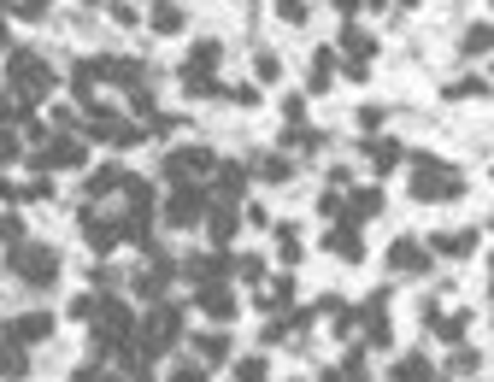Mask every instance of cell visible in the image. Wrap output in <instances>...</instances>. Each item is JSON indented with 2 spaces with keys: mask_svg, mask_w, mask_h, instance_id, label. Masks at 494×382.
<instances>
[{
  "mask_svg": "<svg viewBox=\"0 0 494 382\" xmlns=\"http://www.w3.org/2000/svg\"><path fill=\"white\" fill-rule=\"evenodd\" d=\"M0 353H6V341H0Z\"/></svg>",
  "mask_w": 494,
  "mask_h": 382,
  "instance_id": "94428289",
  "label": "cell"
},
{
  "mask_svg": "<svg viewBox=\"0 0 494 382\" xmlns=\"http://www.w3.org/2000/svg\"><path fill=\"white\" fill-rule=\"evenodd\" d=\"M242 224H253V230H271V212H265V206L253 201V206H247V212H242Z\"/></svg>",
  "mask_w": 494,
  "mask_h": 382,
  "instance_id": "db71d44e",
  "label": "cell"
},
{
  "mask_svg": "<svg viewBox=\"0 0 494 382\" xmlns=\"http://www.w3.org/2000/svg\"><path fill=\"white\" fill-rule=\"evenodd\" d=\"M183 24H189V12L177 0H147V30L153 35H183Z\"/></svg>",
  "mask_w": 494,
  "mask_h": 382,
  "instance_id": "4316f807",
  "label": "cell"
},
{
  "mask_svg": "<svg viewBox=\"0 0 494 382\" xmlns=\"http://www.w3.org/2000/svg\"><path fill=\"white\" fill-rule=\"evenodd\" d=\"M324 248L336 253L341 265H360V259H365V236H360V224H348V218H341V224H330Z\"/></svg>",
  "mask_w": 494,
  "mask_h": 382,
  "instance_id": "603a6c76",
  "label": "cell"
},
{
  "mask_svg": "<svg viewBox=\"0 0 494 382\" xmlns=\"http://www.w3.org/2000/svg\"><path fill=\"white\" fill-rule=\"evenodd\" d=\"M489 94V77H459V83H448V101H483Z\"/></svg>",
  "mask_w": 494,
  "mask_h": 382,
  "instance_id": "8d00e7d4",
  "label": "cell"
},
{
  "mask_svg": "<svg viewBox=\"0 0 494 382\" xmlns=\"http://www.w3.org/2000/svg\"><path fill=\"white\" fill-rule=\"evenodd\" d=\"M77 230L83 241H89V253H118V218H106L101 206H77Z\"/></svg>",
  "mask_w": 494,
  "mask_h": 382,
  "instance_id": "7c38bea8",
  "label": "cell"
},
{
  "mask_svg": "<svg viewBox=\"0 0 494 382\" xmlns=\"http://www.w3.org/2000/svg\"><path fill=\"white\" fill-rule=\"evenodd\" d=\"M336 377L341 382H370V353L365 348H348V359L336 365Z\"/></svg>",
  "mask_w": 494,
  "mask_h": 382,
  "instance_id": "836d02e7",
  "label": "cell"
},
{
  "mask_svg": "<svg viewBox=\"0 0 494 382\" xmlns=\"http://www.w3.org/2000/svg\"><path fill=\"white\" fill-rule=\"evenodd\" d=\"M206 241H212V248H224L230 253V241L242 236V206H206Z\"/></svg>",
  "mask_w": 494,
  "mask_h": 382,
  "instance_id": "44dd1931",
  "label": "cell"
},
{
  "mask_svg": "<svg viewBox=\"0 0 494 382\" xmlns=\"http://www.w3.org/2000/svg\"><path fill=\"white\" fill-rule=\"evenodd\" d=\"M318 218H324V224H341V189H324V194H318Z\"/></svg>",
  "mask_w": 494,
  "mask_h": 382,
  "instance_id": "f6af8a7d",
  "label": "cell"
},
{
  "mask_svg": "<svg viewBox=\"0 0 494 382\" xmlns=\"http://www.w3.org/2000/svg\"><path fill=\"white\" fill-rule=\"evenodd\" d=\"M189 336V318H183V306L177 300H153L147 306V318H135V365H147V371H153L159 359H165L171 348H177V341Z\"/></svg>",
  "mask_w": 494,
  "mask_h": 382,
  "instance_id": "6da1fadb",
  "label": "cell"
},
{
  "mask_svg": "<svg viewBox=\"0 0 494 382\" xmlns=\"http://www.w3.org/2000/svg\"><path fill=\"white\" fill-rule=\"evenodd\" d=\"M330 6H336L341 18H353V12H360V0H330Z\"/></svg>",
  "mask_w": 494,
  "mask_h": 382,
  "instance_id": "11a10c76",
  "label": "cell"
},
{
  "mask_svg": "<svg viewBox=\"0 0 494 382\" xmlns=\"http://www.w3.org/2000/svg\"><path fill=\"white\" fill-rule=\"evenodd\" d=\"M94 306H101V294H71V306H65V312H71V324H89V318H94Z\"/></svg>",
  "mask_w": 494,
  "mask_h": 382,
  "instance_id": "ee69618b",
  "label": "cell"
},
{
  "mask_svg": "<svg viewBox=\"0 0 494 382\" xmlns=\"http://www.w3.org/2000/svg\"><path fill=\"white\" fill-rule=\"evenodd\" d=\"M54 89H59V77L35 47H6V94L24 106V113H35Z\"/></svg>",
  "mask_w": 494,
  "mask_h": 382,
  "instance_id": "3957f363",
  "label": "cell"
},
{
  "mask_svg": "<svg viewBox=\"0 0 494 382\" xmlns=\"http://www.w3.org/2000/svg\"><path fill=\"white\" fill-rule=\"evenodd\" d=\"M277 147H282V153H301V159H318V153L330 147V130H318V124H289Z\"/></svg>",
  "mask_w": 494,
  "mask_h": 382,
  "instance_id": "7402d4cb",
  "label": "cell"
},
{
  "mask_svg": "<svg viewBox=\"0 0 494 382\" xmlns=\"http://www.w3.org/2000/svg\"><path fill=\"white\" fill-rule=\"evenodd\" d=\"M389 382H436V365H430L424 348H406V353H394Z\"/></svg>",
  "mask_w": 494,
  "mask_h": 382,
  "instance_id": "cb8c5ba5",
  "label": "cell"
},
{
  "mask_svg": "<svg viewBox=\"0 0 494 382\" xmlns=\"http://www.w3.org/2000/svg\"><path fill=\"white\" fill-rule=\"evenodd\" d=\"M106 18H113V24H124V30H130V24H142V12H135L130 0H106Z\"/></svg>",
  "mask_w": 494,
  "mask_h": 382,
  "instance_id": "c3c4849f",
  "label": "cell"
},
{
  "mask_svg": "<svg viewBox=\"0 0 494 382\" xmlns=\"http://www.w3.org/2000/svg\"><path fill=\"white\" fill-rule=\"evenodd\" d=\"M194 365H206V371H212V365H230V329L224 324H206V329H194Z\"/></svg>",
  "mask_w": 494,
  "mask_h": 382,
  "instance_id": "ac0fdd59",
  "label": "cell"
},
{
  "mask_svg": "<svg viewBox=\"0 0 494 382\" xmlns=\"http://www.w3.org/2000/svg\"><path fill=\"white\" fill-rule=\"evenodd\" d=\"M247 177H259V182H271V189H282V182L294 177V159L282 153V147H259L253 165H247Z\"/></svg>",
  "mask_w": 494,
  "mask_h": 382,
  "instance_id": "ffe728a7",
  "label": "cell"
},
{
  "mask_svg": "<svg viewBox=\"0 0 494 382\" xmlns=\"http://www.w3.org/2000/svg\"><path fill=\"white\" fill-rule=\"evenodd\" d=\"M253 77L259 83H282V59L271 54V47H259V54H253Z\"/></svg>",
  "mask_w": 494,
  "mask_h": 382,
  "instance_id": "ab89813d",
  "label": "cell"
},
{
  "mask_svg": "<svg viewBox=\"0 0 494 382\" xmlns=\"http://www.w3.org/2000/svg\"><path fill=\"white\" fill-rule=\"evenodd\" d=\"M230 277H242V282H265V259H259V253L230 259Z\"/></svg>",
  "mask_w": 494,
  "mask_h": 382,
  "instance_id": "74e56055",
  "label": "cell"
},
{
  "mask_svg": "<svg viewBox=\"0 0 494 382\" xmlns=\"http://www.w3.org/2000/svg\"><path fill=\"white\" fill-rule=\"evenodd\" d=\"M206 206H212V201H206L201 182H171V194L159 201V218H165L171 230H194L206 218Z\"/></svg>",
  "mask_w": 494,
  "mask_h": 382,
  "instance_id": "8992f818",
  "label": "cell"
},
{
  "mask_svg": "<svg viewBox=\"0 0 494 382\" xmlns=\"http://www.w3.org/2000/svg\"><path fill=\"white\" fill-rule=\"evenodd\" d=\"M277 18L301 30V24H312V6H306V0H277Z\"/></svg>",
  "mask_w": 494,
  "mask_h": 382,
  "instance_id": "7bdbcfd3",
  "label": "cell"
},
{
  "mask_svg": "<svg viewBox=\"0 0 494 382\" xmlns=\"http://www.w3.org/2000/svg\"><path fill=\"white\" fill-rule=\"evenodd\" d=\"M24 159H30L35 177H47V171H83V165H89V142H83L77 130H54L42 147H30Z\"/></svg>",
  "mask_w": 494,
  "mask_h": 382,
  "instance_id": "5b68a950",
  "label": "cell"
},
{
  "mask_svg": "<svg viewBox=\"0 0 494 382\" xmlns=\"http://www.w3.org/2000/svg\"><path fill=\"white\" fill-rule=\"evenodd\" d=\"M477 241H483V230H436V236H424L430 259H471Z\"/></svg>",
  "mask_w": 494,
  "mask_h": 382,
  "instance_id": "e0dca14e",
  "label": "cell"
},
{
  "mask_svg": "<svg viewBox=\"0 0 494 382\" xmlns=\"http://www.w3.org/2000/svg\"><path fill=\"white\" fill-rule=\"evenodd\" d=\"M18 118H24V106H18V101H12V94H6V89H0V130H12V124H18Z\"/></svg>",
  "mask_w": 494,
  "mask_h": 382,
  "instance_id": "816d5d0a",
  "label": "cell"
},
{
  "mask_svg": "<svg viewBox=\"0 0 494 382\" xmlns=\"http://www.w3.org/2000/svg\"><path fill=\"white\" fill-rule=\"evenodd\" d=\"M483 54H489V24H471L459 42V59H483Z\"/></svg>",
  "mask_w": 494,
  "mask_h": 382,
  "instance_id": "f35d334b",
  "label": "cell"
},
{
  "mask_svg": "<svg viewBox=\"0 0 494 382\" xmlns=\"http://www.w3.org/2000/svg\"><path fill=\"white\" fill-rule=\"evenodd\" d=\"M124 101H130V113H135V118H153V113H159V94L147 89V83H142V89H130Z\"/></svg>",
  "mask_w": 494,
  "mask_h": 382,
  "instance_id": "b9f144b4",
  "label": "cell"
},
{
  "mask_svg": "<svg viewBox=\"0 0 494 382\" xmlns=\"http://www.w3.org/2000/svg\"><path fill=\"white\" fill-rule=\"evenodd\" d=\"M65 83L77 89V101H94V83H101V77H94V59H77V65L65 71Z\"/></svg>",
  "mask_w": 494,
  "mask_h": 382,
  "instance_id": "1f68e13d",
  "label": "cell"
},
{
  "mask_svg": "<svg viewBox=\"0 0 494 382\" xmlns=\"http://www.w3.org/2000/svg\"><path fill=\"white\" fill-rule=\"evenodd\" d=\"M94 77H101V83H118V89L124 94H130V89H142V83H147V71H142V59H130V54H101V59H94Z\"/></svg>",
  "mask_w": 494,
  "mask_h": 382,
  "instance_id": "9a60e30c",
  "label": "cell"
},
{
  "mask_svg": "<svg viewBox=\"0 0 494 382\" xmlns=\"http://www.w3.org/2000/svg\"><path fill=\"white\" fill-rule=\"evenodd\" d=\"M318 382H341V377H336V371H318Z\"/></svg>",
  "mask_w": 494,
  "mask_h": 382,
  "instance_id": "680465c9",
  "label": "cell"
},
{
  "mask_svg": "<svg viewBox=\"0 0 494 382\" xmlns=\"http://www.w3.org/2000/svg\"><path fill=\"white\" fill-rule=\"evenodd\" d=\"M218 165V147L206 142H183V147H165V177L171 182H206Z\"/></svg>",
  "mask_w": 494,
  "mask_h": 382,
  "instance_id": "52a82bcc",
  "label": "cell"
},
{
  "mask_svg": "<svg viewBox=\"0 0 494 382\" xmlns=\"http://www.w3.org/2000/svg\"><path fill=\"white\" fill-rule=\"evenodd\" d=\"M224 101H236V106H259V89H253V83H236Z\"/></svg>",
  "mask_w": 494,
  "mask_h": 382,
  "instance_id": "f5cc1de1",
  "label": "cell"
},
{
  "mask_svg": "<svg viewBox=\"0 0 494 382\" xmlns=\"http://www.w3.org/2000/svg\"><path fill=\"white\" fill-rule=\"evenodd\" d=\"M24 159V142H18V130H0V165H18Z\"/></svg>",
  "mask_w": 494,
  "mask_h": 382,
  "instance_id": "bcb514c9",
  "label": "cell"
},
{
  "mask_svg": "<svg viewBox=\"0 0 494 382\" xmlns=\"http://www.w3.org/2000/svg\"><path fill=\"white\" fill-rule=\"evenodd\" d=\"M247 182H253V177H247V165H236V159H218L212 177H206L201 189H206V201H212V206H242L247 201Z\"/></svg>",
  "mask_w": 494,
  "mask_h": 382,
  "instance_id": "30bf717a",
  "label": "cell"
},
{
  "mask_svg": "<svg viewBox=\"0 0 494 382\" xmlns=\"http://www.w3.org/2000/svg\"><path fill=\"white\" fill-rule=\"evenodd\" d=\"M94 382H124V371H106V365H101V377H94Z\"/></svg>",
  "mask_w": 494,
  "mask_h": 382,
  "instance_id": "6f0895ef",
  "label": "cell"
},
{
  "mask_svg": "<svg viewBox=\"0 0 494 382\" xmlns=\"http://www.w3.org/2000/svg\"><path fill=\"white\" fill-rule=\"evenodd\" d=\"M89 6H101V0H89Z\"/></svg>",
  "mask_w": 494,
  "mask_h": 382,
  "instance_id": "91938a15",
  "label": "cell"
},
{
  "mask_svg": "<svg viewBox=\"0 0 494 382\" xmlns=\"http://www.w3.org/2000/svg\"><path fill=\"white\" fill-rule=\"evenodd\" d=\"M165 382H206V365L183 359V365H171V377H165Z\"/></svg>",
  "mask_w": 494,
  "mask_h": 382,
  "instance_id": "681fc988",
  "label": "cell"
},
{
  "mask_svg": "<svg viewBox=\"0 0 494 382\" xmlns=\"http://www.w3.org/2000/svg\"><path fill=\"white\" fill-rule=\"evenodd\" d=\"M477 371H483V353H477L471 341H459V348L448 353V371H441V377L453 382V377H477Z\"/></svg>",
  "mask_w": 494,
  "mask_h": 382,
  "instance_id": "4dcf8cb0",
  "label": "cell"
},
{
  "mask_svg": "<svg viewBox=\"0 0 494 382\" xmlns=\"http://www.w3.org/2000/svg\"><path fill=\"white\" fill-rule=\"evenodd\" d=\"M124 182V165H101V171H89V182H83V206H94V201H106Z\"/></svg>",
  "mask_w": 494,
  "mask_h": 382,
  "instance_id": "f1b7e54d",
  "label": "cell"
},
{
  "mask_svg": "<svg viewBox=\"0 0 494 382\" xmlns=\"http://www.w3.org/2000/svg\"><path fill=\"white\" fill-rule=\"evenodd\" d=\"M6 270L24 282L30 294H47L59 282V248L54 241H35V236H24V241H12L6 248Z\"/></svg>",
  "mask_w": 494,
  "mask_h": 382,
  "instance_id": "277c9868",
  "label": "cell"
},
{
  "mask_svg": "<svg viewBox=\"0 0 494 382\" xmlns=\"http://www.w3.org/2000/svg\"><path fill=\"white\" fill-rule=\"evenodd\" d=\"M382 106H360V118H353V124H360V135H382Z\"/></svg>",
  "mask_w": 494,
  "mask_h": 382,
  "instance_id": "7dc6e473",
  "label": "cell"
},
{
  "mask_svg": "<svg viewBox=\"0 0 494 382\" xmlns=\"http://www.w3.org/2000/svg\"><path fill=\"white\" fill-rule=\"evenodd\" d=\"M54 324H59V318L47 312V306H30V312L6 318V324H0V336H6L12 348H24V353H30V348H42V341L54 336Z\"/></svg>",
  "mask_w": 494,
  "mask_h": 382,
  "instance_id": "9c48e42d",
  "label": "cell"
},
{
  "mask_svg": "<svg viewBox=\"0 0 494 382\" xmlns=\"http://www.w3.org/2000/svg\"><path fill=\"white\" fill-rule=\"evenodd\" d=\"M430 329H436V341H448V348H459V341H465V329H471V312L436 318V324H430Z\"/></svg>",
  "mask_w": 494,
  "mask_h": 382,
  "instance_id": "d6a6232c",
  "label": "cell"
},
{
  "mask_svg": "<svg viewBox=\"0 0 494 382\" xmlns=\"http://www.w3.org/2000/svg\"><path fill=\"white\" fill-rule=\"evenodd\" d=\"M194 306H201L206 312V324H236V312H242V294L230 289V282H201V289H194Z\"/></svg>",
  "mask_w": 494,
  "mask_h": 382,
  "instance_id": "8fae6325",
  "label": "cell"
},
{
  "mask_svg": "<svg viewBox=\"0 0 494 382\" xmlns=\"http://www.w3.org/2000/svg\"><path fill=\"white\" fill-rule=\"evenodd\" d=\"M177 277H183V282H194V289H201V282H230V253H224V248H206V253L183 259Z\"/></svg>",
  "mask_w": 494,
  "mask_h": 382,
  "instance_id": "5bb4252c",
  "label": "cell"
},
{
  "mask_svg": "<svg viewBox=\"0 0 494 382\" xmlns=\"http://www.w3.org/2000/svg\"><path fill=\"white\" fill-rule=\"evenodd\" d=\"M236 382H271V359H265V353H247V359H236Z\"/></svg>",
  "mask_w": 494,
  "mask_h": 382,
  "instance_id": "d590c367",
  "label": "cell"
},
{
  "mask_svg": "<svg viewBox=\"0 0 494 382\" xmlns=\"http://www.w3.org/2000/svg\"><path fill=\"white\" fill-rule=\"evenodd\" d=\"M406 194H412L418 206H448V201H465V177L448 159L418 147V153H406Z\"/></svg>",
  "mask_w": 494,
  "mask_h": 382,
  "instance_id": "7a4b0ae2",
  "label": "cell"
},
{
  "mask_svg": "<svg viewBox=\"0 0 494 382\" xmlns=\"http://www.w3.org/2000/svg\"><path fill=\"white\" fill-rule=\"evenodd\" d=\"M218 65H224V42H218V35H201V42L189 47V71H212L218 77Z\"/></svg>",
  "mask_w": 494,
  "mask_h": 382,
  "instance_id": "f546056e",
  "label": "cell"
},
{
  "mask_svg": "<svg viewBox=\"0 0 494 382\" xmlns=\"http://www.w3.org/2000/svg\"><path fill=\"white\" fill-rule=\"evenodd\" d=\"M253 306H259V312H271V318L289 312V306H294V277H289V270H282V277H265V282H259V294H253Z\"/></svg>",
  "mask_w": 494,
  "mask_h": 382,
  "instance_id": "d4e9b609",
  "label": "cell"
},
{
  "mask_svg": "<svg viewBox=\"0 0 494 382\" xmlns=\"http://www.w3.org/2000/svg\"><path fill=\"white\" fill-rule=\"evenodd\" d=\"M336 47H312V59H306V94H330V83H336Z\"/></svg>",
  "mask_w": 494,
  "mask_h": 382,
  "instance_id": "484cf974",
  "label": "cell"
},
{
  "mask_svg": "<svg viewBox=\"0 0 494 382\" xmlns=\"http://www.w3.org/2000/svg\"><path fill=\"white\" fill-rule=\"evenodd\" d=\"M370 59H377V35L360 30V24L348 18V24H341V42H336V65L348 71L353 83H365L370 77Z\"/></svg>",
  "mask_w": 494,
  "mask_h": 382,
  "instance_id": "ba28073f",
  "label": "cell"
},
{
  "mask_svg": "<svg viewBox=\"0 0 494 382\" xmlns=\"http://www.w3.org/2000/svg\"><path fill=\"white\" fill-rule=\"evenodd\" d=\"M430 248H424V236H394L389 241V270L394 277H430Z\"/></svg>",
  "mask_w": 494,
  "mask_h": 382,
  "instance_id": "4fadbf2b",
  "label": "cell"
},
{
  "mask_svg": "<svg viewBox=\"0 0 494 382\" xmlns=\"http://www.w3.org/2000/svg\"><path fill=\"white\" fill-rule=\"evenodd\" d=\"M42 201H54V177H30V182H18V206H42Z\"/></svg>",
  "mask_w": 494,
  "mask_h": 382,
  "instance_id": "e575fe53",
  "label": "cell"
},
{
  "mask_svg": "<svg viewBox=\"0 0 494 382\" xmlns=\"http://www.w3.org/2000/svg\"><path fill=\"white\" fill-rule=\"evenodd\" d=\"M282 118H289V124H306V94H282Z\"/></svg>",
  "mask_w": 494,
  "mask_h": 382,
  "instance_id": "f907efd6",
  "label": "cell"
},
{
  "mask_svg": "<svg viewBox=\"0 0 494 382\" xmlns=\"http://www.w3.org/2000/svg\"><path fill=\"white\" fill-rule=\"evenodd\" d=\"M271 241H277V259H282V265H301V259H306V241H301V224H271Z\"/></svg>",
  "mask_w": 494,
  "mask_h": 382,
  "instance_id": "83f0119b",
  "label": "cell"
},
{
  "mask_svg": "<svg viewBox=\"0 0 494 382\" xmlns=\"http://www.w3.org/2000/svg\"><path fill=\"white\" fill-rule=\"evenodd\" d=\"M382 206H389L382 182H365V189H341V218H348V224H365V218L382 212Z\"/></svg>",
  "mask_w": 494,
  "mask_h": 382,
  "instance_id": "2e32d148",
  "label": "cell"
},
{
  "mask_svg": "<svg viewBox=\"0 0 494 382\" xmlns=\"http://www.w3.org/2000/svg\"><path fill=\"white\" fill-rule=\"evenodd\" d=\"M12 18H24V24H42L47 18V12H54V0H12Z\"/></svg>",
  "mask_w": 494,
  "mask_h": 382,
  "instance_id": "60d3db41",
  "label": "cell"
},
{
  "mask_svg": "<svg viewBox=\"0 0 494 382\" xmlns=\"http://www.w3.org/2000/svg\"><path fill=\"white\" fill-rule=\"evenodd\" d=\"M360 153L370 159V171H377V177H389V171L406 165V142H394V135H365Z\"/></svg>",
  "mask_w": 494,
  "mask_h": 382,
  "instance_id": "d6986e66",
  "label": "cell"
},
{
  "mask_svg": "<svg viewBox=\"0 0 494 382\" xmlns=\"http://www.w3.org/2000/svg\"><path fill=\"white\" fill-rule=\"evenodd\" d=\"M389 12H400V18H406V12H418V0H389Z\"/></svg>",
  "mask_w": 494,
  "mask_h": 382,
  "instance_id": "9f6ffc18",
  "label": "cell"
}]
</instances>
